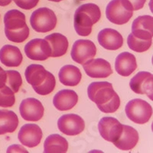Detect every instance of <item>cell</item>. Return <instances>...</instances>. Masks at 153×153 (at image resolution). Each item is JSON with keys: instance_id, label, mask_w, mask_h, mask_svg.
<instances>
[{"instance_id": "cell-34", "label": "cell", "mask_w": 153, "mask_h": 153, "mask_svg": "<svg viewBox=\"0 0 153 153\" xmlns=\"http://www.w3.org/2000/svg\"><path fill=\"white\" fill-rule=\"evenodd\" d=\"M80 1H84V0H80Z\"/></svg>"}, {"instance_id": "cell-15", "label": "cell", "mask_w": 153, "mask_h": 153, "mask_svg": "<svg viewBox=\"0 0 153 153\" xmlns=\"http://www.w3.org/2000/svg\"><path fill=\"white\" fill-rule=\"evenodd\" d=\"M42 129L36 124H25L22 126L18 134L20 143L25 146L33 148L40 144L42 139Z\"/></svg>"}, {"instance_id": "cell-7", "label": "cell", "mask_w": 153, "mask_h": 153, "mask_svg": "<svg viewBox=\"0 0 153 153\" xmlns=\"http://www.w3.org/2000/svg\"><path fill=\"white\" fill-rule=\"evenodd\" d=\"M125 111L127 117L137 124L148 123L152 115L151 105L141 99H134L128 102Z\"/></svg>"}, {"instance_id": "cell-20", "label": "cell", "mask_w": 153, "mask_h": 153, "mask_svg": "<svg viewBox=\"0 0 153 153\" xmlns=\"http://www.w3.org/2000/svg\"><path fill=\"white\" fill-rule=\"evenodd\" d=\"M139 142V133L130 126L123 125V132L117 139L113 143L118 149L121 150H130L133 149Z\"/></svg>"}, {"instance_id": "cell-24", "label": "cell", "mask_w": 153, "mask_h": 153, "mask_svg": "<svg viewBox=\"0 0 153 153\" xmlns=\"http://www.w3.org/2000/svg\"><path fill=\"white\" fill-rule=\"evenodd\" d=\"M19 126V118L13 111L0 110V135L14 132Z\"/></svg>"}, {"instance_id": "cell-19", "label": "cell", "mask_w": 153, "mask_h": 153, "mask_svg": "<svg viewBox=\"0 0 153 153\" xmlns=\"http://www.w3.org/2000/svg\"><path fill=\"white\" fill-rule=\"evenodd\" d=\"M137 68L136 57L129 52H123L116 58L115 69L121 76H128Z\"/></svg>"}, {"instance_id": "cell-16", "label": "cell", "mask_w": 153, "mask_h": 153, "mask_svg": "<svg viewBox=\"0 0 153 153\" xmlns=\"http://www.w3.org/2000/svg\"><path fill=\"white\" fill-rule=\"evenodd\" d=\"M83 68L86 74L92 78H106L113 74L110 63L102 58L90 60L84 63Z\"/></svg>"}, {"instance_id": "cell-1", "label": "cell", "mask_w": 153, "mask_h": 153, "mask_svg": "<svg viewBox=\"0 0 153 153\" xmlns=\"http://www.w3.org/2000/svg\"><path fill=\"white\" fill-rule=\"evenodd\" d=\"M87 94L90 100L94 102L103 113H114L120 106L118 94L109 82H93L87 88Z\"/></svg>"}, {"instance_id": "cell-4", "label": "cell", "mask_w": 153, "mask_h": 153, "mask_svg": "<svg viewBox=\"0 0 153 153\" xmlns=\"http://www.w3.org/2000/svg\"><path fill=\"white\" fill-rule=\"evenodd\" d=\"M101 12L99 6L94 3L81 5L74 14L75 31L80 36H88L92 32V27L100 21Z\"/></svg>"}, {"instance_id": "cell-28", "label": "cell", "mask_w": 153, "mask_h": 153, "mask_svg": "<svg viewBox=\"0 0 153 153\" xmlns=\"http://www.w3.org/2000/svg\"><path fill=\"white\" fill-rule=\"evenodd\" d=\"M152 42H143V41L136 40L132 38L130 35H129L127 38V44L131 50L136 52L142 53L148 51L152 46Z\"/></svg>"}, {"instance_id": "cell-22", "label": "cell", "mask_w": 153, "mask_h": 153, "mask_svg": "<svg viewBox=\"0 0 153 153\" xmlns=\"http://www.w3.org/2000/svg\"><path fill=\"white\" fill-rule=\"evenodd\" d=\"M49 44L51 51V57H57L65 55L68 48V41L65 35L60 33H53L45 38Z\"/></svg>"}, {"instance_id": "cell-6", "label": "cell", "mask_w": 153, "mask_h": 153, "mask_svg": "<svg viewBox=\"0 0 153 153\" xmlns=\"http://www.w3.org/2000/svg\"><path fill=\"white\" fill-rule=\"evenodd\" d=\"M57 16L51 9L43 7L37 9L31 14L30 24L37 32L45 33L52 31L57 25Z\"/></svg>"}, {"instance_id": "cell-12", "label": "cell", "mask_w": 153, "mask_h": 153, "mask_svg": "<svg viewBox=\"0 0 153 153\" xmlns=\"http://www.w3.org/2000/svg\"><path fill=\"white\" fill-rule=\"evenodd\" d=\"M98 129L101 136L110 143H115L123 132V124L113 117H103L100 120Z\"/></svg>"}, {"instance_id": "cell-32", "label": "cell", "mask_w": 153, "mask_h": 153, "mask_svg": "<svg viewBox=\"0 0 153 153\" xmlns=\"http://www.w3.org/2000/svg\"><path fill=\"white\" fill-rule=\"evenodd\" d=\"M12 2V0H0V6H6Z\"/></svg>"}, {"instance_id": "cell-11", "label": "cell", "mask_w": 153, "mask_h": 153, "mask_svg": "<svg viewBox=\"0 0 153 153\" xmlns=\"http://www.w3.org/2000/svg\"><path fill=\"white\" fill-rule=\"evenodd\" d=\"M57 126L61 132L68 136H76L85 128L84 120L76 114H66L60 117Z\"/></svg>"}, {"instance_id": "cell-26", "label": "cell", "mask_w": 153, "mask_h": 153, "mask_svg": "<svg viewBox=\"0 0 153 153\" xmlns=\"http://www.w3.org/2000/svg\"><path fill=\"white\" fill-rule=\"evenodd\" d=\"M15 102H16L15 93L6 85L1 87L0 88V106L4 108L11 107L15 104Z\"/></svg>"}, {"instance_id": "cell-31", "label": "cell", "mask_w": 153, "mask_h": 153, "mask_svg": "<svg viewBox=\"0 0 153 153\" xmlns=\"http://www.w3.org/2000/svg\"><path fill=\"white\" fill-rule=\"evenodd\" d=\"M6 79H7V74H6V71H4V70L0 67V88L4 87V86H5Z\"/></svg>"}, {"instance_id": "cell-5", "label": "cell", "mask_w": 153, "mask_h": 153, "mask_svg": "<svg viewBox=\"0 0 153 153\" xmlns=\"http://www.w3.org/2000/svg\"><path fill=\"white\" fill-rule=\"evenodd\" d=\"M108 20L115 25H124L133 16L132 5L128 0H112L106 9Z\"/></svg>"}, {"instance_id": "cell-10", "label": "cell", "mask_w": 153, "mask_h": 153, "mask_svg": "<svg viewBox=\"0 0 153 153\" xmlns=\"http://www.w3.org/2000/svg\"><path fill=\"white\" fill-rule=\"evenodd\" d=\"M26 56L33 61H45L51 57V51L45 39L35 38L25 46Z\"/></svg>"}, {"instance_id": "cell-17", "label": "cell", "mask_w": 153, "mask_h": 153, "mask_svg": "<svg viewBox=\"0 0 153 153\" xmlns=\"http://www.w3.org/2000/svg\"><path fill=\"white\" fill-rule=\"evenodd\" d=\"M99 44L106 50H118L123 45V38L121 34L112 28L101 30L97 36Z\"/></svg>"}, {"instance_id": "cell-3", "label": "cell", "mask_w": 153, "mask_h": 153, "mask_svg": "<svg viewBox=\"0 0 153 153\" xmlns=\"http://www.w3.org/2000/svg\"><path fill=\"white\" fill-rule=\"evenodd\" d=\"M5 34L9 41L16 43L25 42L29 36V28L24 13L16 9L6 12L4 16Z\"/></svg>"}, {"instance_id": "cell-33", "label": "cell", "mask_w": 153, "mask_h": 153, "mask_svg": "<svg viewBox=\"0 0 153 153\" xmlns=\"http://www.w3.org/2000/svg\"><path fill=\"white\" fill-rule=\"evenodd\" d=\"M49 1H51V2H61V1H63V0H49Z\"/></svg>"}, {"instance_id": "cell-8", "label": "cell", "mask_w": 153, "mask_h": 153, "mask_svg": "<svg viewBox=\"0 0 153 153\" xmlns=\"http://www.w3.org/2000/svg\"><path fill=\"white\" fill-rule=\"evenodd\" d=\"M129 35L136 40L152 42L153 18L150 16H139L132 22V33Z\"/></svg>"}, {"instance_id": "cell-30", "label": "cell", "mask_w": 153, "mask_h": 153, "mask_svg": "<svg viewBox=\"0 0 153 153\" xmlns=\"http://www.w3.org/2000/svg\"><path fill=\"white\" fill-rule=\"evenodd\" d=\"M132 5V10L136 11L143 9L146 0H128Z\"/></svg>"}, {"instance_id": "cell-14", "label": "cell", "mask_w": 153, "mask_h": 153, "mask_svg": "<svg viewBox=\"0 0 153 153\" xmlns=\"http://www.w3.org/2000/svg\"><path fill=\"white\" fill-rule=\"evenodd\" d=\"M19 111L25 120L37 122L44 115V106L38 100L35 98H27L22 101Z\"/></svg>"}, {"instance_id": "cell-25", "label": "cell", "mask_w": 153, "mask_h": 153, "mask_svg": "<svg viewBox=\"0 0 153 153\" xmlns=\"http://www.w3.org/2000/svg\"><path fill=\"white\" fill-rule=\"evenodd\" d=\"M44 149L45 153H65L68 151V143L63 136L53 134L45 139Z\"/></svg>"}, {"instance_id": "cell-2", "label": "cell", "mask_w": 153, "mask_h": 153, "mask_svg": "<svg viewBox=\"0 0 153 153\" xmlns=\"http://www.w3.org/2000/svg\"><path fill=\"white\" fill-rule=\"evenodd\" d=\"M25 76L27 82L39 95L50 94L56 85L55 77L40 65H31L26 68Z\"/></svg>"}, {"instance_id": "cell-23", "label": "cell", "mask_w": 153, "mask_h": 153, "mask_svg": "<svg viewBox=\"0 0 153 153\" xmlns=\"http://www.w3.org/2000/svg\"><path fill=\"white\" fill-rule=\"evenodd\" d=\"M58 76L61 84L68 87L77 85L82 77L80 69L74 65H65L61 68Z\"/></svg>"}, {"instance_id": "cell-27", "label": "cell", "mask_w": 153, "mask_h": 153, "mask_svg": "<svg viewBox=\"0 0 153 153\" xmlns=\"http://www.w3.org/2000/svg\"><path fill=\"white\" fill-rule=\"evenodd\" d=\"M7 79L5 85L8 86L13 92L18 93L22 84V79L19 72L16 71H6Z\"/></svg>"}, {"instance_id": "cell-18", "label": "cell", "mask_w": 153, "mask_h": 153, "mask_svg": "<svg viewBox=\"0 0 153 153\" xmlns=\"http://www.w3.org/2000/svg\"><path fill=\"white\" fill-rule=\"evenodd\" d=\"M78 101V96L71 90H62L55 94L53 104L60 111H67L74 107Z\"/></svg>"}, {"instance_id": "cell-21", "label": "cell", "mask_w": 153, "mask_h": 153, "mask_svg": "<svg viewBox=\"0 0 153 153\" xmlns=\"http://www.w3.org/2000/svg\"><path fill=\"white\" fill-rule=\"evenodd\" d=\"M22 54L19 48L6 45L0 50V61L9 68L19 67L22 62Z\"/></svg>"}, {"instance_id": "cell-9", "label": "cell", "mask_w": 153, "mask_h": 153, "mask_svg": "<svg viewBox=\"0 0 153 153\" xmlns=\"http://www.w3.org/2000/svg\"><path fill=\"white\" fill-rule=\"evenodd\" d=\"M96 54L97 48L92 41L80 39L74 44L71 55L74 61L83 65L87 61L92 60Z\"/></svg>"}, {"instance_id": "cell-29", "label": "cell", "mask_w": 153, "mask_h": 153, "mask_svg": "<svg viewBox=\"0 0 153 153\" xmlns=\"http://www.w3.org/2000/svg\"><path fill=\"white\" fill-rule=\"evenodd\" d=\"M15 3L21 9L30 10L38 5L39 0H13Z\"/></svg>"}, {"instance_id": "cell-13", "label": "cell", "mask_w": 153, "mask_h": 153, "mask_svg": "<svg viewBox=\"0 0 153 153\" xmlns=\"http://www.w3.org/2000/svg\"><path fill=\"white\" fill-rule=\"evenodd\" d=\"M132 91L138 94H146L153 100V75L146 71H140L131 79L129 83Z\"/></svg>"}]
</instances>
